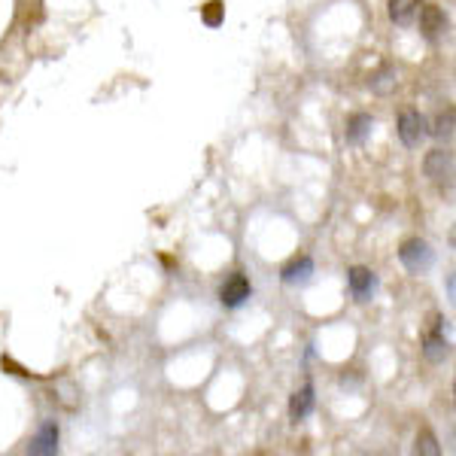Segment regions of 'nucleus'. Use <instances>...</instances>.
Instances as JSON below:
<instances>
[{
    "label": "nucleus",
    "instance_id": "1",
    "mask_svg": "<svg viewBox=\"0 0 456 456\" xmlns=\"http://www.w3.org/2000/svg\"><path fill=\"white\" fill-rule=\"evenodd\" d=\"M399 259H402L404 268L411 271V274H426V271L436 265V253H432V247L426 244V240L414 238V240H404V244H402Z\"/></svg>",
    "mask_w": 456,
    "mask_h": 456
},
{
    "label": "nucleus",
    "instance_id": "9",
    "mask_svg": "<svg viewBox=\"0 0 456 456\" xmlns=\"http://www.w3.org/2000/svg\"><path fill=\"white\" fill-rule=\"evenodd\" d=\"M423 356L429 359V362H444L447 356H451V344H447V338L441 335V332H432V335H426V341H423Z\"/></svg>",
    "mask_w": 456,
    "mask_h": 456
},
{
    "label": "nucleus",
    "instance_id": "6",
    "mask_svg": "<svg viewBox=\"0 0 456 456\" xmlns=\"http://www.w3.org/2000/svg\"><path fill=\"white\" fill-rule=\"evenodd\" d=\"M347 283H350V292L356 301H369L374 296V289H378V277H374V271L362 268V265H356V268L347 271Z\"/></svg>",
    "mask_w": 456,
    "mask_h": 456
},
{
    "label": "nucleus",
    "instance_id": "15",
    "mask_svg": "<svg viewBox=\"0 0 456 456\" xmlns=\"http://www.w3.org/2000/svg\"><path fill=\"white\" fill-rule=\"evenodd\" d=\"M417 453H426V456H438L441 453V447H438V441L432 432H420L417 436Z\"/></svg>",
    "mask_w": 456,
    "mask_h": 456
},
{
    "label": "nucleus",
    "instance_id": "13",
    "mask_svg": "<svg viewBox=\"0 0 456 456\" xmlns=\"http://www.w3.org/2000/svg\"><path fill=\"white\" fill-rule=\"evenodd\" d=\"M369 86H371L378 94L393 92V86H395V70H393V68H380V70L371 77V83H369Z\"/></svg>",
    "mask_w": 456,
    "mask_h": 456
},
{
    "label": "nucleus",
    "instance_id": "5",
    "mask_svg": "<svg viewBox=\"0 0 456 456\" xmlns=\"http://www.w3.org/2000/svg\"><path fill=\"white\" fill-rule=\"evenodd\" d=\"M447 28H451V21H447L444 10H438V6H423L420 10V31L429 43H438L441 37L447 34Z\"/></svg>",
    "mask_w": 456,
    "mask_h": 456
},
{
    "label": "nucleus",
    "instance_id": "2",
    "mask_svg": "<svg viewBox=\"0 0 456 456\" xmlns=\"http://www.w3.org/2000/svg\"><path fill=\"white\" fill-rule=\"evenodd\" d=\"M423 171L438 189L453 186V152L451 150H432L423 161Z\"/></svg>",
    "mask_w": 456,
    "mask_h": 456
},
{
    "label": "nucleus",
    "instance_id": "8",
    "mask_svg": "<svg viewBox=\"0 0 456 456\" xmlns=\"http://www.w3.org/2000/svg\"><path fill=\"white\" fill-rule=\"evenodd\" d=\"M311 411H314V387L305 384L289 399V417L292 420H305V417H311Z\"/></svg>",
    "mask_w": 456,
    "mask_h": 456
},
{
    "label": "nucleus",
    "instance_id": "14",
    "mask_svg": "<svg viewBox=\"0 0 456 456\" xmlns=\"http://www.w3.org/2000/svg\"><path fill=\"white\" fill-rule=\"evenodd\" d=\"M432 137H436V141H451L453 137V110H447V113H441L438 116V122H436V128L429 131Z\"/></svg>",
    "mask_w": 456,
    "mask_h": 456
},
{
    "label": "nucleus",
    "instance_id": "7",
    "mask_svg": "<svg viewBox=\"0 0 456 456\" xmlns=\"http://www.w3.org/2000/svg\"><path fill=\"white\" fill-rule=\"evenodd\" d=\"M58 451V426L49 420V423H43V429L37 432V438H34V444H31V453L34 456H49V453H55Z\"/></svg>",
    "mask_w": 456,
    "mask_h": 456
},
{
    "label": "nucleus",
    "instance_id": "12",
    "mask_svg": "<svg viewBox=\"0 0 456 456\" xmlns=\"http://www.w3.org/2000/svg\"><path fill=\"white\" fill-rule=\"evenodd\" d=\"M314 274V259L311 256H301V259H296V262H289L283 268V283H305L307 277Z\"/></svg>",
    "mask_w": 456,
    "mask_h": 456
},
{
    "label": "nucleus",
    "instance_id": "16",
    "mask_svg": "<svg viewBox=\"0 0 456 456\" xmlns=\"http://www.w3.org/2000/svg\"><path fill=\"white\" fill-rule=\"evenodd\" d=\"M223 10H225V6L219 4V0H213V4L204 6V21H208L210 28H216L219 21H223Z\"/></svg>",
    "mask_w": 456,
    "mask_h": 456
},
{
    "label": "nucleus",
    "instance_id": "4",
    "mask_svg": "<svg viewBox=\"0 0 456 456\" xmlns=\"http://www.w3.org/2000/svg\"><path fill=\"white\" fill-rule=\"evenodd\" d=\"M249 296H253V286H249L247 274H232L223 283V289H219V301L225 307H240Z\"/></svg>",
    "mask_w": 456,
    "mask_h": 456
},
{
    "label": "nucleus",
    "instance_id": "11",
    "mask_svg": "<svg viewBox=\"0 0 456 456\" xmlns=\"http://www.w3.org/2000/svg\"><path fill=\"white\" fill-rule=\"evenodd\" d=\"M371 116H365V113H356V116H350L347 119V143L353 146H359V143H365V137L371 134Z\"/></svg>",
    "mask_w": 456,
    "mask_h": 456
},
{
    "label": "nucleus",
    "instance_id": "3",
    "mask_svg": "<svg viewBox=\"0 0 456 456\" xmlns=\"http://www.w3.org/2000/svg\"><path fill=\"white\" fill-rule=\"evenodd\" d=\"M426 134H429V122L417 110H408V113L399 116V137L408 150H417L426 141Z\"/></svg>",
    "mask_w": 456,
    "mask_h": 456
},
{
    "label": "nucleus",
    "instance_id": "10",
    "mask_svg": "<svg viewBox=\"0 0 456 456\" xmlns=\"http://www.w3.org/2000/svg\"><path fill=\"white\" fill-rule=\"evenodd\" d=\"M420 12V0H389V19L395 25H411Z\"/></svg>",
    "mask_w": 456,
    "mask_h": 456
}]
</instances>
